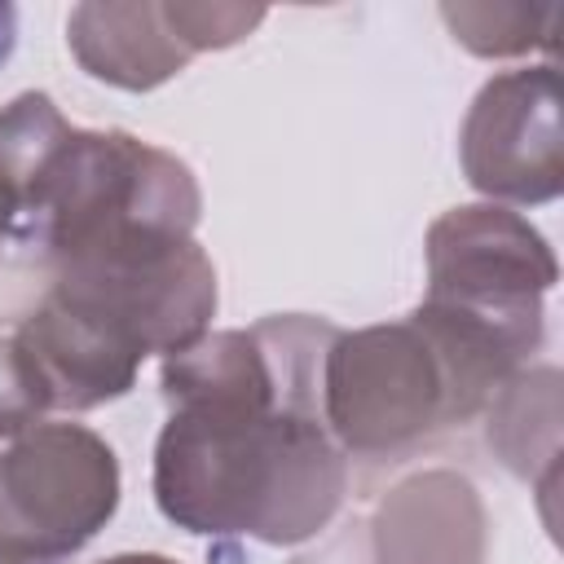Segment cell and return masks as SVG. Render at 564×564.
<instances>
[{"instance_id": "6da1fadb", "label": "cell", "mask_w": 564, "mask_h": 564, "mask_svg": "<svg viewBox=\"0 0 564 564\" xmlns=\"http://www.w3.org/2000/svg\"><path fill=\"white\" fill-rule=\"evenodd\" d=\"M326 348L317 322L269 317L260 348L207 357L163 388L154 498L172 524L286 546L335 516L348 471L322 414Z\"/></svg>"}, {"instance_id": "7a4b0ae2", "label": "cell", "mask_w": 564, "mask_h": 564, "mask_svg": "<svg viewBox=\"0 0 564 564\" xmlns=\"http://www.w3.org/2000/svg\"><path fill=\"white\" fill-rule=\"evenodd\" d=\"M516 370L520 361L494 335L423 300L405 322L330 339L322 414L348 449H401L471 419Z\"/></svg>"}, {"instance_id": "3957f363", "label": "cell", "mask_w": 564, "mask_h": 564, "mask_svg": "<svg viewBox=\"0 0 564 564\" xmlns=\"http://www.w3.org/2000/svg\"><path fill=\"white\" fill-rule=\"evenodd\" d=\"M198 220V185L185 163L128 132H66L44 159L22 238H35L53 260L132 229L189 234Z\"/></svg>"}, {"instance_id": "277c9868", "label": "cell", "mask_w": 564, "mask_h": 564, "mask_svg": "<svg viewBox=\"0 0 564 564\" xmlns=\"http://www.w3.org/2000/svg\"><path fill=\"white\" fill-rule=\"evenodd\" d=\"M53 300L119 335L132 352H181L203 339L216 273L189 234L132 229L57 260Z\"/></svg>"}, {"instance_id": "5b68a950", "label": "cell", "mask_w": 564, "mask_h": 564, "mask_svg": "<svg viewBox=\"0 0 564 564\" xmlns=\"http://www.w3.org/2000/svg\"><path fill=\"white\" fill-rule=\"evenodd\" d=\"M119 507L115 449L79 423H31L0 454V564L75 555Z\"/></svg>"}, {"instance_id": "8992f818", "label": "cell", "mask_w": 564, "mask_h": 564, "mask_svg": "<svg viewBox=\"0 0 564 564\" xmlns=\"http://www.w3.org/2000/svg\"><path fill=\"white\" fill-rule=\"evenodd\" d=\"M427 304H441L520 361L542 344V295L555 256L542 234L507 207H454L427 234Z\"/></svg>"}, {"instance_id": "52a82bcc", "label": "cell", "mask_w": 564, "mask_h": 564, "mask_svg": "<svg viewBox=\"0 0 564 564\" xmlns=\"http://www.w3.org/2000/svg\"><path fill=\"white\" fill-rule=\"evenodd\" d=\"M560 145L555 66H520L489 79L471 101L463 123V172L489 198L551 203L564 181Z\"/></svg>"}, {"instance_id": "ba28073f", "label": "cell", "mask_w": 564, "mask_h": 564, "mask_svg": "<svg viewBox=\"0 0 564 564\" xmlns=\"http://www.w3.org/2000/svg\"><path fill=\"white\" fill-rule=\"evenodd\" d=\"M13 352L40 410H93L123 397L141 370V352L53 295L18 326Z\"/></svg>"}, {"instance_id": "9c48e42d", "label": "cell", "mask_w": 564, "mask_h": 564, "mask_svg": "<svg viewBox=\"0 0 564 564\" xmlns=\"http://www.w3.org/2000/svg\"><path fill=\"white\" fill-rule=\"evenodd\" d=\"M66 31L84 70L119 88H154L194 57L172 4H79Z\"/></svg>"}, {"instance_id": "30bf717a", "label": "cell", "mask_w": 564, "mask_h": 564, "mask_svg": "<svg viewBox=\"0 0 564 564\" xmlns=\"http://www.w3.org/2000/svg\"><path fill=\"white\" fill-rule=\"evenodd\" d=\"M471 507V489L454 476H419L397 489V498L379 516V560L383 564H471L476 529L436 533L441 520Z\"/></svg>"}, {"instance_id": "8fae6325", "label": "cell", "mask_w": 564, "mask_h": 564, "mask_svg": "<svg viewBox=\"0 0 564 564\" xmlns=\"http://www.w3.org/2000/svg\"><path fill=\"white\" fill-rule=\"evenodd\" d=\"M40 401L22 375V361L13 352V339H0V441L26 432L40 419Z\"/></svg>"}, {"instance_id": "7c38bea8", "label": "cell", "mask_w": 564, "mask_h": 564, "mask_svg": "<svg viewBox=\"0 0 564 564\" xmlns=\"http://www.w3.org/2000/svg\"><path fill=\"white\" fill-rule=\"evenodd\" d=\"M13 35H18V13L13 4H0V62L13 53Z\"/></svg>"}, {"instance_id": "4fadbf2b", "label": "cell", "mask_w": 564, "mask_h": 564, "mask_svg": "<svg viewBox=\"0 0 564 564\" xmlns=\"http://www.w3.org/2000/svg\"><path fill=\"white\" fill-rule=\"evenodd\" d=\"M101 564H176L167 555H115V560H101Z\"/></svg>"}]
</instances>
